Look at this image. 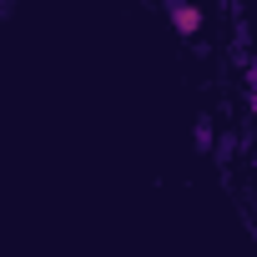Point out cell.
<instances>
[{"mask_svg": "<svg viewBox=\"0 0 257 257\" xmlns=\"http://www.w3.org/2000/svg\"><path fill=\"white\" fill-rule=\"evenodd\" d=\"M172 16H177V26H182V31H197V21H202L192 6H182V11H172Z\"/></svg>", "mask_w": 257, "mask_h": 257, "instance_id": "cell-1", "label": "cell"}]
</instances>
